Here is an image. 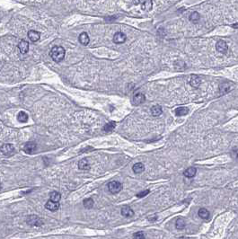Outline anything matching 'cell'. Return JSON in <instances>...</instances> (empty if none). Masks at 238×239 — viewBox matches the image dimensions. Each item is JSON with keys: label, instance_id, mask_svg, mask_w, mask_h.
I'll return each instance as SVG.
<instances>
[{"label": "cell", "instance_id": "obj_1", "mask_svg": "<svg viewBox=\"0 0 238 239\" xmlns=\"http://www.w3.org/2000/svg\"><path fill=\"white\" fill-rule=\"evenodd\" d=\"M50 57L56 62H60L64 60L66 51L61 46H55L50 50Z\"/></svg>", "mask_w": 238, "mask_h": 239}, {"label": "cell", "instance_id": "obj_2", "mask_svg": "<svg viewBox=\"0 0 238 239\" xmlns=\"http://www.w3.org/2000/svg\"><path fill=\"white\" fill-rule=\"evenodd\" d=\"M108 189H109L110 192L115 194V193H118V192H120L121 191L122 184H120V182H118V181H113V182H109Z\"/></svg>", "mask_w": 238, "mask_h": 239}, {"label": "cell", "instance_id": "obj_3", "mask_svg": "<svg viewBox=\"0 0 238 239\" xmlns=\"http://www.w3.org/2000/svg\"><path fill=\"white\" fill-rule=\"evenodd\" d=\"M27 223L31 225V226L35 227H40L43 224V222L40 220V218L38 216H30L27 218Z\"/></svg>", "mask_w": 238, "mask_h": 239}, {"label": "cell", "instance_id": "obj_4", "mask_svg": "<svg viewBox=\"0 0 238 239\" xmlns=\"http://www.w3.org/2000/svg\"><path fill=\"white\" fill-rule=\"evenodd\" d=\"M216 48H217V50L222 54H225L227 52V50H228V46L227 44V43L225 40H218L217 43V45H216Z\"/></svg>", "mask_w": 238, "mask_h": 239}, {"label": "cell", "instance_id": "obj_5", "mask_svg": "<svg viewBox=\"0 0 238 239\" xmlns=\"http://www.w3.org/2000/svg\"><path fill=\"white\" fill-rule=\"evenodd\" d=\"M126 39H127V36H126L125 33H123L121 32H118L113 36V43H117V44H121V43H125Z\"/></svg>", "mask_w": 238, "mask_h": 239}, {"label": "cell", "instance_id": "obj_6", "mask_svg": "<svg viewBox=\"0 0 238 239\" xmlns=\"http://www.w3.org/2000/svg\"><path fill=\"white\" fill-rule=\"evenodd\" d=\"M37 149V145L34 142H27L24 147H23V150L26 154L32 155L33 154Z\"/></svg>", "mask_w": 238, "mask_h": 239}, {"label": "cell", "instance_id": "obj_7", "mask_svg": "<svg viewBox=\"0 0 238 239\" xmlns=\"http://www.w3.org/2000/svg\"><path fill=\"white\" fill-rule=\"evenodd\" d=\"M1 152L6 155V156H10L13 152H15V147H13L12 144H4L1 148H0Z\"/></svg>", "mask_w": 238, "mask_h": 239}, {"label": "cell", "instance_id": "obj_8", "mask_svg": "<svg viewBox=\"0 0 238 239\" xmlns=\"http://www.w3.org/2000/svg\"><path fill=\"white\" fill-rule=\"evenodd\" d=\"M146 101V96L142 94V93H138L136 94L133 97V104L135 105H139L143 104Z\"/></svg>", "mask_w": 238, "mask_h": 239}, {"label": "cell", "instance_id": "obj_9", "mask_svg": "<svg viewBox=\"0 0 238 239\" xmlns=\"http://www.w3.org/2000/svg\"><path fill=\"white\" fill-rule=\"evenodd\" d=\"M45 207L47 209L50 210V211H56V210H58L59 208V203L57 201H53L50 200L49 201H47Z\"/></svg>", "mask_w": 238, "mask_h": 239}, {"label": "cell", "instance_id": "obj_10", "mask_svg": "<svg viewBox=\"0 0 238 239\" xmlns=\"http://www.w3.org/2000/svg\"><path fill=\"white\" fill-rule=\"evenodd\" d=\"M18 49L22 54H26L28 51H29V43H28V41L23 40H21L18 44Z\"/></svg>", "mask_w": 238, "mask_h": 239}, {"label": "cell", "instance_id": "obj_11", "mask_svg": "<svg viewBox=\"0 0 238 239\" xmlns=\"http://www.w3.org/2000/svg\"><path fill=\"white\" fill-rule=\"evenodd\" d=\"M121 215L126 218H130L134 215V211L130 206H124L121 208Z\"/></svg>", "mask_w": 238, "mask_h": 239}, {"label": "cell", "instance_id": "obj_12", "mask_svg": "<svg viewBox=\"0 0 238 239\" xmlns=\"http://www.w3.org/2000/svg\"><path fill=\"white\" fill-rule=\"evenodd\" d=\"M200 83H201V79L198 77V76H195V75H192L191 79H190V84L192 87H195L197 88L200 86Z\"/></svg>", "mask_w": 238, "mask_h": 239}, {"label": "cell", "instance_id": "obj_13", "mask_svg": "<svg viewBox=\"0 0 238 239\" xmlns=\"http://www.w3.org/2000/svg\"><path fill=\"white\" fill-rule=\"evenodd\" d=\"M40 33L37 31H33V30H31L28 32V38H29L33 43H35V41L39 40H40Z\"/></svg>", "mask_w": 238, "mask_h": 239}, {"label": "cell", "instance_id": "obj_14", "mask_svg": "<svg viewBox=\"0 0 238 239\" xmlns=\"http://www.w3.org/2000/svg\"><path fill=\"white\" fill-rule=\"evenodd\" d=\"M132 169L135 174H141L145 170V165L142 163H137L133 165Z\"/></svg>", "mask_w": 238, "mask_h": 239}, {"label": "cell", "instance_id": "obj_15", "mask_svg": "<svg viewBox=\"0 0 238 239\" xmlns=\"http://www.w3.org/2000/svg\"><path fill=\"white\" fill-rule=\"evenodd\" d=\"M153 6L152 0H142L141 1V7L144 11H150Z\"/></svg>", "mask_w": 238, "mask_h": 239}, {"label": "cell", "instance_id": "obj_16", "mask_svg": "<svg viewBox=\"0 0 238 239\" xmlns=\"http://www.w3.org/2000/svg\"><path fill=\"white\" fill-rule=\"evenodd\" d=\"M174 112H175V114L177 116H184V115H187L189 113V108H187V107H179V108L175 109Z\"/></svg>", "mask_w": 238, "mask_h": 239}, {"label": "cell", "instance_id": "obj_17", "mask_svg": "<svg viewBox=\"0 0 238 239\" xmlns=\"http://www.w3.org/2000/svg\"><path fill=\"white\" fill-rule=\"evenodd\" d=\"M196 173H197V169L195 167H189L188 169H186L183 173L184 176H186L187 178H192L195 176Z\"/></svg>", "mask_w": 238, "mask_h": 239}, {"label": "cell", "instance_id": "obj_18", "mask_svg": "<svg viewBox=\"0 0 238 239\" xmlns=\"http://www.w3.org/2000/svg\"><path fill=\"white\" fill-rule=\"evenodd\" d=\"M89 36L86 33H82L80 35H79V41L80 43L83 44V45H87L89 43Z\"/></svg>", "mask_w": 238, "mask_h": 239}, {"label": "cell", "instance_id": "obj_19", "mask_svg": "<svg viewBox=\"0 0 238 239\" xmlns=\"http://www.w3.org/2000/svg\"><path fill=\"white\" fill-rule=\"evenodd\" d=\"M78 168L81 170H88L90 168V165H89V162L87 159H82L80 160V162L78 163Z\"/></svg>", "mask_w": 238, "mask_h": 239}, {"label": "cell", "instance_id": "obj_20", "mask_svg": "<svg viewBox=\"0 0 238 239\" xmlns=\"http://www.w3.org/2000/svg\"><path fill=\"white\" fill-rule=\"evenodd\" d=\"M163 111V109L160 105H154L151 108V113L153 116H159Z\"/></svg>", "mask_w": 238, "mask_h": 239}, {"label": "cell", "instance_id": "obj_21", "mask_svg": "<svg viewBox=\"0 0 238 239\" xmlns=\"http://www.w3.org/2000/svg\"><path fill=\"white\" fill-rule=\"evenodd\" d=\"M200 218H203V219H208L209 218V212L208 210L205 208H201L199 209V212H198Z\"/></svg>", "mask_w": 238, "mask_h": 239}, {"label": "cell", "instance_id": "obj_22", "mask_svg": "<svg viewBox=\"0 0 238 239\" xmlns=\"http://www.w3.org/2000/svg\"><path fill=\"white\" fill-rule=\"evenodd\" d=\"M61 199V195L59 192H57V191H52L50 195V200L53 201H57L59 202Z\"/></svg>", "mask_w": 238, "mask_h": 239}, {"label": "cell", "instance_id": "obj_23", "mask_svg": "<svg viewBox=\"0 0 238 239\" xmlns=\"http://www.w3.org/2000/svg\"><path fill=\"white\" fill-rule=\"evenodd\" d=\"M115 126H116V123L114 121H110L109 123H107L105 126H104V128H103V130L105 132H110V131H113L115 128Z\"/></svg>", "mask_w": 238, "mask_h": 239}, {"label": "cell", "instance_id": "obj_24", "mask_svg": "<svg viewBox=\"0 0 238 239\" xmlns=\"http://www.w3.org/2000/svg\"><path fill=\"white\" fill-rule=\"evenodd\" d=\"M175 226L176 228L179 230H181L185 228V220L183 218H178L175 222Z\"/></svg>", "mask_w": 238, "mask_h": 239}, {"label": "cell", "instance_id": "obj_25", "mask_svg": "<svg viewBox=\"0 0 238 239\" xmlns=\"http://www.w3.org/2000/svg\"><path fill=\"white\" fill-rule=\"evenodd\" d=\"M17 120L20 121V122H26L28 121V115L25 113L24 111H20L18 115H17Z\"/></svg>", "mask_w": 238, "mask_h": 239}, {"label": "cell", "instance_id": "obj_26", "mask_svg": "<svg viewBox=\"0 0 238 239\" xmlns=\"http://www.w3.org/2000/svg\"><path fill=\"white\" fill-rule=\"evenodd\" d=\"M200 18V13L198 12H193L191 13V15L190 16V20L193 23H196V22H198Z\"/></svg>", "mask_w": 238, "mask_h": 239}, {"label": "cell", "instance_id": "obj_27", "mask_svg": "<svg viewBox=\"0 0 238 239\" xmlns=\"http://www.w3.org/2000/svg\"><path fill=\"white\" fill-rule=\"evenodd\" d=\"M93 201L91 198H88V199L84 201V206H85V208H86V209H91L93 207Z\"/></svg>", "mask_w": 238, "mask_h": 239}, {"label": "cell", "instance_id": "obj_28", "mask_svg": "<svg viewBox=\"0 0 238 239\" xmlns=\"http://www.w3.org/2000/svg\"><path fill=\"white\" fill-rule=\"evenodd\" d=\"M134 237L137 238V239H143V238H145V235L142 231H139V232H137L134 234Z\"/></svg>", "mask_w": 238, "mask_h": 239}, {"label": "cell", "instance_id": "obj_29", "mask_svg": "<svg viewBox=\"0 0 238 239\" xmlns=\"http://www.w3.org/2000/svg\"><path fill=\"white\" fill-rule=\"evenodd\" d=\"M148 193H149V191H148V190H147V191H141V192L137 193V198H143V197L147 196Z\"/></svg>", "mask_w": 238, "mask_h": 239}, {"label": "cell", "instance_id": "obj_30", "mask_svg": "<svg viewBox=\"0 0 238 239\" xmlns=\"http://www.w3.org/2000/svg\"><path fill=\"white\" fill-rule=\"evenodd\" d=\"M2 189V184H1V182H0V190Z\"/></svg>", "mask_w": 238, "mask_h": 239}]
</instances>
